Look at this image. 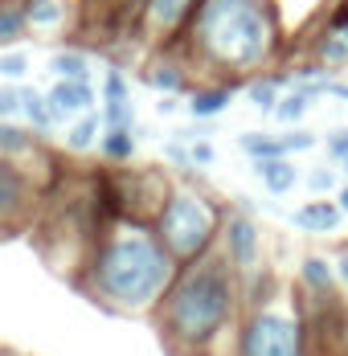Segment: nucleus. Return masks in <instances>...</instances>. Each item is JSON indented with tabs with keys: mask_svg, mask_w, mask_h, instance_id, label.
<instances>
[{
	"mask_svg": "<svg viewBox=\"0 0 348 356\" xmlns=\"http://www.w3.org/2000/svg\"><path fill=\"white\" fill-rule=\"evenodd\" d=\"M168 49H180L201 78L246 82L283 62L287 25L275 0H201Z\"/></svg>",
	"mask_w": 348,
	"mask_h": 356,
	"instance_id": "f257e3e1",
	"label": "nucleus"
},
{
	"mask_svg": "<svg viewBox=\"0 0 348 356\" xmlns=\"http://www.w3.org/2000/svg\"><path fill=\"white\" fill-rule=\"evenodd\" d=\"M176 262L156 238L152 221L143 217H119L95 238L82 266L70 275L82 295H90L99 307L119 316H152L164 291L173 286Z\"/></svg>",
	"mask_w": 348,
	"mask_h": 356,
	"instance_id": "f03ea898",
	"label": "nucleus"
},
{
	"mask_svg": "<svg viewBox=\"0 0 348 356\" xmlns=\"http://www.w3.org/2000/svg\"><path fill=\"white\" fill-rule=\"evenodd\" d=\"M242 307V275L213 250L197 262H180L152 320L173 356H230Z\"/></svg>",
	"mask_w": 348,
	"mask_h": 356,
	"instance_id": "7ed1b4c3",
	"label": "nucleus"
},
{
	"mask_svg": "<svg viewBox=\"0 0 348 356\" xmlns=\"http://www.w3.org/2000/svg\"><path fill=\"white\" fill-rule=\"evenodd\" d=\"M221 217H226V205L209 188L173 184L168 197L160 201V209L152 213V229L176 262H197L217 250Z\"/></svg>",
	"mask_w": 348,
	"mask_h": 356,
	"instance_id": "20e7f679",
	"label": "nucleus"
},
{
	"mask_svg": "<svg viewBox=\"0 0 348 356\" xmlns=\"http://www.w3.org/2000/svg\"><path fill=\"white\" fill-rule=\"evenodd\" d=\"M230 356H308V320L295 291H275L262 303L242 307L230 336Z\"/></svg>",
	"mask_w": 348,
	"mask_h": 356,
	"instance_id": "39448f33",
	"label": "nucleus"
},
{
	"mask_svg": "<svg viewBox=\"0 0 348 356\" xmlns=\"http://www.w3.org/2000/svg\"><path fill=\"white\" fill-rule=\"evenodd\" d=\"M41 213V184L17 160L0 156V234L25 229Z\"/></svg>",
	"mask_w": 348,
	"mask_h": 356,
	"instance_id": "423d86ee",
	"label": "nucleus"
},
{
	"mask_svg": "<svg viewBox=\"0 0 348 356\" xmlns=\"http://www.w3.org/2000/svg\"><path fill=\"white\" fill-rule=\"evenodd\" d=\"M217 254L238 270L250 275L262 266V225L254 221L250 205H234L221 217V234H217Z\"/></svg>",
	"mask_w": 348,
	"mask_h": 356,
	"instance_id": "0eeeda50",
	"label": "nucleus"
},
{
	"mask_svg": "<svg viewBox=\"0 0 348 356\" xmlns=\"http://www.w3.org/2000/svg\"><path fill=\"white\" fill-rule=\"evenodd\" d=\"M143 0H78V21L74 29L95 41H115V37H136Z\"/></svg>",
	"mask_w": 348,
	"mask_h": 356,
	"instance_id": "6e6552de",
	"label": "nucleus"
},
{
	"mask_svg": "<svg viewBox=\"0 0 348 356\" xmlns=\"http://www.w3.org/2000/svg\"><path fill=\"white\" fill-rule=\"evenodd\" d=\"M201 0H143V13H139L136 37L152 49H168L180 41L184 25L193 21Z\"/></svg>",
	"mask_w": 348,
	"mask_h": 356,
	"instance_id": "1a4fd4ad",
	"label": "nucleus"
},
{
	"mask_svg": "<svg viewBox=\"0 0 348 356\" xmlns=\"http://www.w3.org/2000/svg\"><path fill=\"white\" fill-rule=\"evenodd\" d=\"M143 82L160 95H189L193 86V62L180 54V49H156V58L143 66Z\"/></svg>",
	"mask_w": 348,
	"mask_h": 356,
	"instance_id": "9d476101",
	"label": "nucleus"
},
{
	"mask_svg": "<svg viewBox=\"0 0 348 356\" xmlns=\"http://www.w3.org/2000/svg\"><path fill=\"white\" fill-rule=\"evenodd\" d=\"M45 99H49V111H54L58 123H70V119L95 111V103H99L95 86L82 82V78H54V86L45 90Z\"/></svg>",
	"mask_w": 348,
	"mask_h": 356,
	"instance_id": "9b49d317",
	"label": "nucleus"
},
{
	"mask_svg": "<svg viewBox=\"0 0 348 356\" xmlns=\"http://www.w3.org/2000/svg\"><path fill=\"white\" fill-rule=\"evenodd\" d=\"M238 86H242V82H221V78H201L197 86H189V95H184V111H189L193 119H217L221 111H226L230 103H234Z\"/></svg>",
	"mask_w": 348,
	"mask_h": 356,
	"instance_id": "f8f14e48",
	"label": "nucleus"
},
{
	"mask_svg": "<svg viewBox=\"0 0 348 356\" xmlns=\"http://www.w3.org/2000/svg\"><path fill=\"white\" fill-rule=\"evenodd\" d=\"M29 33H62L78 21V0H21Z\"/></svg>",
	"mask_w": 348,
	"mask_h": 356,
	"instance_id": "ddd939ff",
	"label": "nucleus"
},
{
	"mask_svg": "<svg viewBox=\"0 0 348 356\" xmlns=\"http://www.w3.org/2000/svg\"><path fill=\"white\" fill-rule=\"evenodd\" d=\"M308 62H315L324 74L348 70V41L340 33H332V29L319 21V29L308 37Z\"/></svg>",
	"mask_w": 348,
	"mask_h": 356,
	"instance_id": "4468645a",
	"label": "nucleus"
},
{
	"mask_svg": "<svg viewBox=\"0 0 348 356\" xmlns=\"http://www.w3.org/2000/svg\"><path fill=\"white\" fill-rule=\"evenodd\" d=\"M340 205H336V197L328 201V197H312L308 205H299L295 213H291V225L295 229H303V234H336L340 229Z\"/></svg>",
	"mask_w": 348,
	"mask_h": 356,
	"instance_id": "2eb2a0df",
	"label": "nucleus"
},
{
	"mask_svg": "<svg viewBox=\"0 0 348 356\" xmlns=\"http://www.w3.org/2000/svg\"><path fill=\"white\" fill-rule=\"evenodd\" d=\"M139 136H143V127H103V136H99V156H103V164L111 168H123V164H132L136 160V147H139Z\"/></svg>",
	"mask_w": 348,
	"mask_h": 356,
	"instance_id": "dca6fc26",
	"label": "nucleus"
},
{
	"mask_svg": "<svg viewBox=\"0 0 348 356\" xmlns=\"http://www.w3.org/2000/svg\"><path fill=\"white\" fill-rule=\"evenodd\" d=\"M254 164V177L262 180V188L271 197H287L295 184H299V168L291 164V156H275V160H250Z\"/></svg>",
	"mask_w": 348,
	"mask_h": 356,
	"instance_id": "f3484780",
	"label": "nucleus"
},
{
	"mask_svg": "<svg viewBox=\"0 0 348 356\" xmlns=\"http://www.w3.org/2000/svg\"><path fill=\"white\" fill-rule=\"evenodd\" d=\"M246 99H250V107L262 111V115H271L278 107V99H283V90H287V74H254V78H246Z\"/></svg>",
	"mask_w": 348,
	"mask_h": 356,
	"instance_id": "a211bd4d",
	"label": "nucleus"
},
{
	"mask_svg": "<svg viewBox=\"0 0 348 356\" xmlns=\"http://www.w3.org/2000/svg\"><path fill=\"white\" fill-rule=\"evenodd\" d=\"M299 291L303 295H332L336 291V266L324 254H308L299 262Z\"/></svg>",
	"mask_w": 348,
	"mask_h": 356,
	"instance_id": "6ab92c4d",
	"label": "nucleus"
},
{
	"mask_svg": "<svg viewBox=\"0 0 348 356\" xmlns=\"http://www.w3.org/2000/svg\"><path fill=\"white\" fill-rule=\"evenodd\" d=\"M25 127H33L37 136H49L54 127H58V119H54V111H49V99H45V90H37V86H21V115H17Z\"/></svg>",
	"mask_w": 348,
	"mask_h": 356,
	"instance_id": "aec40b11",
	"label": "nucleus"
},
{
	"mask_svg": "<svg viewBox=\"0 0 348 356\" xmlns=\"http://www.w3.org/2000/svg\"><path fill=\"white\" fill-rule=\"evenodd\" d=\"M99 136H103V115H99V111H86V115H78V119L66 123L62 147L74 152V156H82V152H90V147L99 143Z\"/></svg>",
	"mask_w": 348,
	"mask_h": 356,
	"instance_id": "412c9836",
	"label": "nucleus"
},
{
	"mask_svg": "<svg viewBox=\"0 0 348 356\" xmlns=\"http://www.w3.org/2000/svg\"><path fill=\"white\" fill-rule=\"evenodd\" d=\"M29 37V21H25V4L21 0H0V49H13Z\"/></svg>",
	"mask_w": 348,
	"mask_h": 356,
	"instance_id": "4be33fe9",
	"label": "nucleus"
},
{
	"mask_svg": "<svg viewBox=\"0 0 348 356\" xmlns=\"http://www.w3.org/2000/svg\"><path fill=\"white\" fill-rule=\"evenodd\" d=\"M49 74L54 78H82V82H90V54L74 49V45H62V49L49 54Z\"/></svg>",
	"mask_w": 348,
	"mask_h": 356,
	"instance_id": "5701e85b",
	"label": "nucleus"
},
{
	"mask_svg": "<svg viewBox=\"0 0 348 356\" xmlns=\"http://www.w3.org/2000/svg\"><path fill=\"white\" fill-rule=\"evenodd\" d=\"M312 103H315V99L303 90V86H287V90H283V99H278V107L271 111V115H275L278 123H287V127H299V123H303V115L312 111Z\"/></svg>",
	"mask_w": 348,
	"mask_h": 356,
	"instance_id": "b1692460",
	"label": "nucleus"
},
{
	"mask_svg": "<svg viewBox=\"0 0 348 356\" xmlns=\"http://www.w3.org/2000/svg\"><path fill=\"white\" fill-rule=\"evenodd\" d=\"M238 147H242L250 160H275V156H287V152H283V140L271 136V131H242V136H238Z\"/></svg>",
	"mask_w": 348,
	"mask_h": 356,
	"instance_id": "393cba45",
	"label": "nucleus"
},
{
	"mask_svg": "<svg viewBox=\"0 0 348 356\" xmlns=\"http://www.w3.org/2000/svg\"><path fill=\"white\" fill-rule=\"evenodd\" d=\"M99 103H132V82L119 66H111L103 74V86H99Z\"/></svg>",
	"mask_w": 348,
	"mask_h": 356,
	"instance_id": "a878e982",
	"label": "nucleus"
},
{
	"mask_svg": "<svg viewBox=\"0 0 348 356\" xmlns=\"http://www.w3.org/2000/svg\"><path fill=\"white\" fill-rule=\"evenodd\" d=\"M29 70H33V62H29L25 49H17V45L13 49H0V78L4 82H21Z\"/></svg>",
	"mask_w": 348,
	"mask_h": 356,
	"instance_id": "bb28decb",
	"label": "nucleus"
},
{
	"mask_svg": "<svg viewBox=\"0 0 348 356\" xmlns=\"http://www.w3.org/2000/svg\"><path fill=\"white\" fill-rule=\"evenodd\" d=\"M103 127H136V103H99Z\"/></svg>",
	"mask_w": 348,
	"mask_h": 356,
	"instance_id": "cd10ccee",
	"label": "nucleus"
},
{
	"mask_svg": "<svg viewBox=\"0 0 348 356\" xmlns=\"http://www.w3.org/2000/svg\"><path fill=\"white\" fill-rule=\"evenodd\" d=\"M189 160H193V168H209V164L217 160V152H213V143L205 140V131L189 136Z\"/></svg>",
	"mask_w": 348,
	"mask_h": 356,
	"instance_id": "c85d7f7f",
	"label": "nucleus"
},
{
	"mask_svg": "<svg viewBox=\"0 0 348 356\" xmlns=\"http://www.w3.org/2000/svg\"><path fill=\"white\" fill-rule=\"evenodd\" d=\"M278 140H283V152H287V156H295V152H312L315 147V136L312 131H303V127H291V131L278 136Z\"/></svg>",
	"mask_w": 348,
	"mask_h": 356,
	"instance_id": "c756f323",
	"label": "nucleus"
},
{
	"mask_svg": "<svg viewBox=\"0 0 348 356\" xmlns=\"http://www.w3.org/2000/svg\"><path fill=\"white\" fill-rule=\"evenodd\" d=\"M324 25L332 29V33H340L348 41V0H336L328 13H324Z\"/></svg>",
	"mask_w": 348,
	"mask_h": 356,
	"instance_id": "7c9ffc66",
	"label": "nucleus"
},
{
	"mask_svg": "<svg viewBox=\"0 0 348 356\" xmlns=\"http://www.w3.org/2000/svg\"><path fill=\"white\" fill-rule=\"evenodd\" d=\"M308 188H312L315 197L336 193V168H315V172H308Z\"/></svg>",
	"mask_w": 348,
	"mask_h": 356,
	"instance_id": "2f4dec72",
	"label": "nucleus"
},
{
	"mask_svg": "<svg viewBox=\"0 0 348 356\" xmlns=\"http://www.w3.org/2000/svg\"><path fill=\"white\" fill-rule=\"evenodd\" d=\"M164 160H168L173 168H180V172H193V160H189V143H180V140L164 143Z\"/></svg>",
	"mask_w": 348,
	"mask_h": 356,
	"instance_id": "473e14b6",
	"label": "nucleus"
},
{
	"mask_svg": "<svg viewBox=\"0 0 348 356\" xmlns=\"http://www.w3.org/2000/svg\"><path fill=\"white\" fill-rule=\"evenodd\" d=\"M324 147H328V160H336V164H340V160L348 156V127H340V131H332Z\"/></svg>",
	"mask_w": 348,
	"mask_h": 356,
	"instance_id": "72a5a7b5",
	"label": "nucleus"
},
{
	"mask_svg": "<svg viewBox=\"0 0 348 356\" xmlns=\"http://www.w3.org/2000/svg\"><path fill=\"white\" fill-rule=\"evenodd\" d=\"M332 266H336V286H345V291H348V246L332 258Z\"/></svg>",
	"mask_w": 348,
	"mask_h": 356,
	"instance_id": "f704fd0d",
	"label": "nucleus"
},
{
	"mask_svg": "<svg viewBox=\"0 0 348 356\" xmlns=\"http://www.w3.org/2000/svg\"><path fill=\"white\" fill-rule=\"evenodd\" d=\"M156 111H160V115H176V111H180V95H160Z\"/></svg>",
	"mask_w": 348,
	"mask_h": 356,
	"instance_id": "c9c22d12",
	"label": "nucleus"
},
{
	"mask_svg": "<svg viewBox=\"0 0 348 356\" xmlns=\"http://www.w3.org/2000/svg\"><path fill=\"white\" fill-rule=\"evenodd\" d=\"M336 205H340V213L348 217V184H345V188H340V193H336Z\"/></svg>",
	"mask_w": 348,
	"mask_h": 356,
	"instance_id": "e433bc0d",
	"label": "nucleus"
},
{
	"mask_svg": "<svg viewBox=\"0 0 348 356\" xmlns=\"http://www.w3.org/2000/svg\"><path fill=\"white\" fill-rule=\"evenodd\" d=\"M340 168H345V177H348V156H345V160H340Z\"/></svg>",
	"mask_w": 348,
	"mask_h": 356,
	"instance_id": "4c0bfd02",
	"label": "nucleus"
},
{
	"mask_svg": "<svg viewBox=\"0 0 348 356\" xmlns=\"http://www.w3.org/2000/svg\"><path fill=\"white\" fill-rule=\"evenodd\" d=\"M0 356H13V353H0Z\"/></svg>",
	"mask_w": 348,
	"mask_h": 356,
	"instance_id": "58836bf2",
	"label": "nucleus"
}]
</instances>
